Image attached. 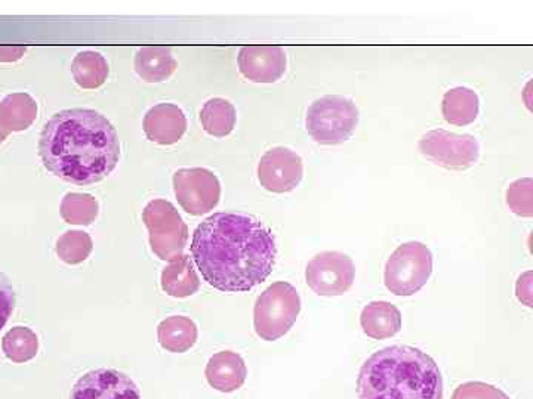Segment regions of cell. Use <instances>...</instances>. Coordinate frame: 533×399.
Masks as SVG:
<instances>
[{"instance_id": "obj_1", "label": "cell", "mask_w": 533, "mask_h": 399, "mask_svg": "<svg viewBox=\"0 0 533 399\" xmlns=\"http://www.w3.org/2000/svg\"><path fill=\"white\" fill-rule=\"evenodd\" d=\"M191 256L203 280L220 292L243 293L264 283L276 264L274 235L260 219L220 212L196 228Z\"/></svg>"}, {"instance_id": "obj_2", "label": "cell", "mask_w": 533, "mask_h": 399, "mask_svg": "<svg viewBox=\"0 0 533 399\" xmlns=\"http://www.w3.org/2000/svg\"><path fill=\"white\" fill-rule=\"evenodd\" d=\"M43 166L63 181L91 185L115 170L120 144L112 123L95 110L72 108L48 120L40 133Z\"/></svg>"}, {"instance_id": "obj_3", "label": "cell", "mask_w": 533, "mask_h": 399, "mask_svg": "<svg viewBox=\"0 0 533 399\" xmlns=\"http://www.w3.org/2000/svg\"><path fill=\"white\" fill-rule=\"evenodd\" d=\"M359 399H443L436 361L414 346H388L365 361L357 377Z\"/></svg>"}, {"instance_id": "obj_4", "label": "cell", "mask_w": 533, "mask_h": 399, "mask_svg": "<svg viewBox=\"0 0 533 399\" xmlns=\"http://www.w3.org/2000/svg\"><path fill=\"white\" fill-rule=\"evenodd\" d=\"M359 125V108L340 95H326L308 107L305 128L320 145H341Z\"/></svg>"}, {"instance_id": "obj_5", "label": "cell", "mask_w": 533, "mask_h": 399, "mask_svg": "<svg viewBox=\"0 0 533 399\" xmlns=\"http://www.w3.org/2000/svg\"><path fill=\"white\" fill-rule=\"evenodd\" d=\"M300 312L301 296L298 290L286 281H277L264 290L255 303V332L261 339L274 342L294 327Z\"/></svg>"}, {"instance_id": "obj_6", "label": "cell", "mask_w": 533, "mask_h": 399, "mask_svg": "<svg viewBox=\"0 0 533 399\" xmlns=\"http://www.w3.org/2000/svg\"><path fill=\"white\" fill-rule=\"evenodd\" d=\"M433 274V253L419 241H409L394 250L384 271L388 292L396 296H414Z\"/></svg>"}, {"instance_id": "obj_7", "label": "cell", "mask_w": 533, "mask_h": 399, "mask_svg": "<svg viewBox=\"0 0 533 399\" xmlns=\"http://www.w3.org/2000/svg\"><path fill=\"white\" fill-rule=\"evenodd\" d=\"M143 221L157 258L172 262L183 256L189 241V228L174 204L166 200L150 201L144 209Z\"/></svg>"}, {"instance_id": "obj_8", "label": "cell", "mask_w": 533, "mask_h": 399, "mask_svg": "<svg viewBox=\"0 0 533 399\" xmlns=\"http://www.w3.org/2000/svg\"><path fill=\"white\" fill-rule=\"evenodd\" d=\"M419 151L434 165L448 170H467L479 162L480 145L473 135H457L434 129L419 139Z\"/></svg>"}, {"instance_id": "obj_9", "label": "cell", "mask_w": 533, "mask_h": 399, "mask_svg": "<svg viewBox=\"0 0 533 399\" xmlns=\"http://www.w3.org/2000/svg\"><path fill=\"white\" fill-rule=\"evenodd\" d=\"M356 268L341 252H322L308 262L305 280L316 295L343 296L353 286Z\"/></svg>"}, {"instance_id": "obj_10", "label": "cell", "mask_w": 533, "mask_h": 399, "mask_svg": "<svg viewBox=\"0 0 533 399\" xmlns=\"http://www.w3.org/2000/svg\"><path fill=\"white\" fill-rule=\"evenodd\" d=\"M174 190L180 206L193 216L205 215L220 203V181L214 172L203 167L175 172Z\"/></svg>"}, {"instance_id": "obj_11", "label": "cell", "mask_w": 533, "mask_h": 399, "mask_svg": "<svg viewBox=\"0 0 533 399\" xmlns=\"http://www.w3.org/2000/svg\"><path fill=\"white\" fill-rule=\"evenodd\" d=\"M303 175V159L289 148H273L267 151L258 163L261 187L270 193H291L301 184Z\"/></svg>"}, {"instance_id": "obj_12", "label": "cell", "mask_w": 533, "mask_h": 399, "mask_svg": "<svg viewBox=\"0 0 533 399\" xmlns=\"http://www.w3.org/2000/svg\"><path fill=\"white\" fill-rule=\"evenodd\" d=\"M70 399H141L137 383L115 368H98L83 374Z\"/></svg>"}, {"instance_id": "obj_13", "label": "cell", "mask_w": 533, "mask_h": 399, "mask_svg": "<svg viewBox=\"0 0 533 399\" xmlns=\"http://www.w3.org/2000/svg\"><path fill=\"white\" fill-rule=\"evenodd\" d=\"M239 70L255 83H274L286 73L285 51L279 46H245L239 52Z\"/></svg>"}, {"instance_id": "obj_14", "label": "cell", "mask_w": 533, "mask_h": 399, "mask_svg": "<svg viewBox=\"0 0 533 399\" xmlns=\"http://www.w3.org/2000/svg\"><path fill=\"white\" fill-rule=\"evenodd\" d=\"M147 138L159 145L177 144L187 131L184 111L175 104L154 105L144 117Z\"/></svg>"}, {"instance_id": "obj_15", "label": "cell", "mask_w": 533, "mask_h": 399, "mask_svg": "<svg viewBox=\"0 0 533 399\" xmlns=\"http://www.w3.org/2000/svg\"><path fill=\"white\" fill-rule=\"evenodd\" d=\"M205 376L215 391L230 394L242 388L248 376V368L237 352L223 351L212 355L206 366Z\"/></svg>"}, {"instance_id": "obj_16", "label": "cell", "mask_w": 533, "mask_h": 399, "mask_svg": "<svg viewBox=\"0 0 533 399\" xmlns=\"http://www.w3.org/2000/svg\"><path fill=\"white\" fill-rule=\"evenodd\" d=\"M360 326L371 339H390L402 330V314L393 303L371 302L363 308Z\"/></svg>"}, {"instance_id": "obj_17", "label": "cell", "mask_w": 533, "mask_h": 399, "mask_svg": "<svg viewBox=\"0 0 533 399\" xmlns=\"http://www.w3.org/2000/svg\"><path fill=\"white\" fill-rule=\"evenodd\" d=\"M162 289L172 298H189L199 292V275L190 256H180L163 269Z\"/></svg>"}, {"instance_id": "obj_18", "label": "cell", "mask_w": 533, "mask_h": 399, "mask_svg": "<svg viewBox=\"0 0 533 399\" xmlns=\"http://www.w3.org/2000/svg\"><path fill=\"white\" fill-rule=\"evenodd\" d=\"M38 102L29 94L18 92L0 102V126L6 132L27 131L38 119Z\"/></svg>"}, {"instance_id": "obj_19", "label": "cell", "mask_w": 533, "mask_h": 399, "mask_svg": "<svg viewBox=\"0 0 533 399\" xmlns=\"http://www.w3.org/2000/svg\"><path fill=\"white\" fill-rule=\"evenodd\" d=\"M197 336L199 332H197L196 323L189 317H181V315L166 318L157 327V339H159L160 346L172 354L190 351L196 345Z\"/></svg>"}, {"instance_id": "obj_20", "label": "cell", "mask_w": 533, "mask_h": 399, "mask_svg": "<svg viewBox=\"0 0 533 399\" xmlns=\"http://www.w3.org/2000/svg\"><path fill=\"white\" fill-rule=\"evenodd\" d=\"M177 68V61L171 49L165 46H146L137 52L135 70L141 79L149 83H159L169 79Z\"/></svg>"}, {"instance_id": "obj_21", "label": "cell", "mask_w": 533, "mask_h": 399, "mask_svg": "<svg viewBox=\"0 0 533 399\" xmlns=\"http://www.w3.org/2000/svg\"><path fill=\"white\" fill-rule=\"evenodd\" d=\"M479 95L470 88L458 86L446 92L442 101V113L446 122L454 126H467L479 116Z\"/></svg>"}, {"instance_id": "obj_22", "label": "cell", "mask_w": 533, "mask_h": 399, "mask_svg": "<svg viewBox=\"0 0 533 399\" xmlns=\"http://www.w3.org/2000/svg\"><path fill=\"white\" fill-rule=\"evenodd\" d=\"M236 108L223 98H214L203 105L200 111V122L203 129L215 138H224L233 132L236 126Z\"/></svg>"}, {"instance_id": "obj_23", "label": "cell", "mask_w": 533, "mask_h": 399, "mask_svg": "<svg viewBox=\"0 0 533 399\" xmlns=\"http://www.w3.org/2000/svg\"><path fill=\"white\" fill-rule=\"evenodd\" d=\"M72 73L77 85L83 89H97L109 77V64L98 52H80L73 60Z\"/></svg>"}, {"instance_id": "obj_24", "label": "cell", "mask_w": 533, "mask_h": 399, "mask_svg": "<svg viewBox=\"0 0 533 399\" xmlns=\"http://www.w3.org/2000/svg\"><path fill=\"white\" fill-rule=\"evenodd\" d=\"M2 351L12 363L24 364L32 361L39 351L38 336L27 327H14L3 336Z\"/></svg>"}, {"instance_id": "obj_25", "label": "cell", "mask_w": 533, "mask_h": 399, "mask_svg": "<svg viewBox=\"0 0 533 399\" xmlns=\"http://www.w3.org/2000/svg\"><path fill=\"white\" fill-rule=\"evenodd\" d=\"M98 201L89 194L69 193L61 201V216L70 225H91L97 219Z\"/></svg>"}, {"instance_id": "obj_26", "label": "cell", "mask_w": 533, "mask_h": 399, "mask_svg": "<svg viewBox=\"0 0 533 399\" xmlns=\"http://www.w3.org/2000/svg\"><path fill=\"white\" fill-rule=\"evenodd\" d=\"M94 249L91 235L83 231H67L58 238L57 250L58 258L69 265H77L85 262Z\"/></svg>"}, {"instance_id": "obj_27", "label": "cell", "mask_w": 533, "mask_h": 399, "mask_svg": "<svg viewBox=\"0 0 533 399\" xmlns=\"http://www.w3.org/2000/svg\"><path fill=\"white\" fill-rule=\"evenodd\" d=\"M507 204L517 216L532 218L533 181L531 178L517 179L508 187Z\"/></svg>"}, {"instance_id": "obj_28", "label": "cell", "mask_w": 533, "mask_h": 399, "mask_svg": "<svg viewBox=\"0 0 533 399\" xmlns=\"http://www.w3.org/2000/svg\"><path fill=\"white\" fill-rule=\"evenodd\" d=\"M451 399H511L501 389L485 382H467L459 385Z\"/></svg>"}, {"instance_id": "obj_29", "label": "cell", "mask_w": 533, "mask_h": 399, "mask_svg": "<svg viewBox=\"0 0 533 399\" xmlns=\"http://www.w3.org/2000/svg\"><path fill=\"white\" fill-rule=\"evenodd\" d=\"M15 308V292L9 278L0 271V330L6 326Z\"/></svg>"}, {"instance_id": "obj_30", "label": "cell", "mask_w": 533, "mask_h": 399, "mask_svg": "<svg viewBox=\"0 0 533 399\" xmlns=\"http://www.w3.org/2000/svg\"><path fill=\"white\" fill-rule=\"evenodd\" d=\"M517 298L520 302L532 306V272H526L519 278L517 283Z\"/></svg>"}, {"instance_id": "obj_31", "label": "cell", "mask_w": 533, "mask_h": 399, "mask_svg": "<svg viewBox=\"0 0 533 399\" xmlns=\"http://www.w3.org/2000/svg\"><path fill=\"white\" fill-rule=\"evenodd\" d=\"M26 52V46L0 45V63L20 61Z\"/></svg>"}, {"instance_id": "obj_32", "label": "cell", "mask_w": 533, "mask_h": 399, "mask_svg": "<svg viewBox=\"0 0 533 399\" xmlns=\"http://www.w3.org/2000/svg\"><path fill=\"white\" fill-rule=\"evenodd\" d=\"M8 135L9 133L5 131V129L2 128V126H0V144H2V142H5V139L8 138Z\"/></svg>"}]
</instances>
